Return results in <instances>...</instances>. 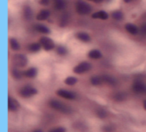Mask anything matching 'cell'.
I'll return each mask as SVG.
<instances>
[{
    "mask_svg": "<svg viewBox=\"0 0 146 132\" xmlns=\"http://www.w3.org/2000/svg\"><path fill=\"white\" fill-rule=\"evenodd\" d=\"M49 105H50L51 108H53L54 110L56 111H59L61 113H64V114H70L72 112L71 108L69 106H67L66 104L62 103V102L58 101V100H55V99H51L49 101Z\"/></svg>",
    "mask_w": 146,
    "mask_h": 132,
    "instance_id": "6da1fadb",
    "label": "cell"
},
{
    "mask_svg": "<svg viewBox=\"0 0 146 132\" xmlns=\"http://www.w3.org/2000/svg\"><path fill=\"white\" fill-rule=\"evenodd\" d=\"M132 90L136 94L146 95V83L142 80L136 79L132 84Z\"/></svg>",
    "mask_w": 146,
    "mask_h": 132,
    "instance_id": "7a4b0ae2",
    "label": "cell"
},
{
    "mask_svg": "<svg viewBox=\"0 0 146 132\" xmlns=\"http://www.w3.org/2000/svg\"><path fill=\"white\" fill-rule=\"evenodd\" d=\"M12 63L15 67H17V68L25 67L27 65V63H28V59L23 54H16L13 56Z\"/></svg>",
    "mask_w": 146,
    "mask_h": 132,
    "instance_id": "3957f363",
    "label": "cell"
},
{
    "mask_svg": "<svg viewBox=\"0 0 146 132\" xmlns=\"http://www.w3.org/2000/svg\"><path fill=\"white\" fill-rule=\"evenodd\" d=\"M37 93H38V91H37L36 88L32 87V86H30V85L24 86V87L21 88L20 91H19L20 96L23 98H30V97H32V96L36 95Z\"/></svg>",
    "mask_w": 146,
    "mask_h": 132,
    "instance_id": "277c9868",
    "label": "cell"
},
{
    "mask_svg": "<svg viewBox=\"0 0 146 132\" xmlns=\"http://www.w3.org/2000/svg\"><path fill=\"white\" fill-rule=\"evenodd\" d=\"M39 43H40L42 48L45 51H51L55 48L54 41L51 38H49V37H41L40 40H39Z\"/></svg>",
    "mask_w": 146,
    "mask_h": 132,
    "instance_id": "5b68a950",
    "label": "cell"
},
{
    "mask_svg": "<svg viewBox=\"0 0 146 132\" xmlns=\"http://www.w3.org/2000/svg\"><path fill=\"white\" fill-rule=\"evenodd\" d=\"M91 69V64L89 62H81L79 64H77L75 67L73 68V72L76 74H83L85 72H88L89 70Z\"/></svg>",
    "mask_w": 146,
    "mask_h": 132,
    "instance_id": "8992f818",
    "label": "cell"
},
{
    "mask_svg": "<svg viewBox=\"0 0 146 132\" xmlns=\"http://www.w3.org/2000/svg\"><path fill=\"white\" fill-rule=\"evenodd\" d=\"M56 94L61 98H64V99H68V100H75L77 95H76L75 92L70 91V90H66V89H58L56 91Z\"/></svg>",
    "mask_w": 146,
    "mask_h": 132,
    "instance_id": "52a82bcc",
    "label": "cell"
},
{
    "mask_svg": "<svg viewBox=\"0 0 146 132\" xmlns=\"http://www.w3.org/2000/svg\"><path fill=\"white\" fill-rule=\"evenodd\" d=\"M76 10L79 14L81 15H86L88 13H90L91 11V6L88 5L87 3L83 2V1H77L76 2Z\"/></svg>",
    "mask_w": 146,
    "mask_h": 132,
    "instance_id": "ba28073f",
    "label": "cell"
},
{
    "mask_svg": "<svg viewBox=\"0 0 146 132\" xmlns=\"http://www.w3.org/2000/svg\"><path fill=\"white\" fill-rule=\"evenodd\" d=\"M7 107H8L9 111L15 112L20 108V104L16 99H14L11 96H8V98H7Z\"/></svg>",
    "mask_w": 146,
    "mask_h": 132,
    "instance_id": "9c48e42d",
    "label": "cell"
},
{
    "mask_svg": "<svg viewBox=\"0 0 146 132\" xmlns=\"http://www.w3.org/2000/svg\"><path fill=\"white\" fill-rule=\"evenodd\" d=\"M112 98H113V100L116 102H123L127 99V93H125V92H123V91L116 92V93L112 96Z\"/></svg>",
    "mask_w": 146,
    "mask_h": 132,
    "instance_id": "30bf717a",
    "label": "cell"
},
{
    "mask_svg": "<svg viewBox=\"0 0 146 132\" xmlns=\"http://www.w3.org/2000/svg\"><path fill=\"white\" fill-rule=\"evenodd\" d=\"M125 29L126 31H128V33H130L132 35H136L139 33V28L136 25L132 24V23H127L125 25Z\"/></svg>",
    "mask_w": 146,
    "mask_h": 132,
    "instance_id": "8fae6325",
    "label": "cell"
},
{
    "mask_svg": "<svg viewBox=\"0 0 146 132\" xmlns=\"http://www.w3.org/2000/svg\"><path fill=\"white\" fill-rule=\"evenodd\" d=\"M37 73H38V71H37V69L35 67H30L28 68L27 70H25L24 72H23V75L25 76V77L27 78H34L36 77Z\"/></svg>",
    "mask_w": 146,
    "mask_h": 132,
    "instance_id": "7c38bea8",
    "label": "cell"
},
{
    "mask_svg": "<svg viewBox=\"0 0 146 132\" xmlns=\"http://www.w3.org/2000/svg\"><path fill=\"white\" fill-rule=\"evenodd\" d=\"M108 17H109V15L105 11H98V12H95L92 14V18L100 19V20H107Z\"/></svg>",
    "mask_w": 146,
    "mask_h": 132,
    "instance_id": "4fadbf2b",
    "label": "cell"
},
{
    "mask_svg": "<svg viewBox=\"0 0 146 132\" xmlns=\"http://www.w3.org/2000/svg\"><path fill=\"white\" fill-rule=\"evenodd\" d=\"M75 36L78 40L82 41V42H89V41L91 40L89 34L86 33V32H78V33H76Z\"/></svg>",
    "mask_w": 146,
    "mask_h": 132,
    "instance_id": "5bb4252c",
    "label": "cell"
},
{
    "mask_svg": "<svg viewBox=\"0 0 146 132\" xmlns=\"http://www.w3.org/2000/svg\"><path fill=\"white\" fill-rule=\"evenodd\" d=\"M88 57H89L90 59H96V60H97V59L101 58L102 54L97 49H92V50H90L89 52H88Z\"/></svg>",
    "mask_w": 146,
    "mask_h": 132,
    "instance_id": "9a60e30c",
    "label": "cell"
},
{
    "mask_svg": "<svg viewBox=\"0 0 146 132\" xmlns=\"http://www.w3.org/2000/svg\"><path fill=\"white\" fill-rule=\"evenodd\" d=\"M102 79H103V83L108 84L110 86H114L116 84V79L110 75H103L102 76Z\"/></svg>",
    "mask_w": 146,
    "mask_h": 132,
    "instance_id": "2e32d148",
    "label": "cell"
},
{
    "mask_svg": "<svg viewBox=\"0 0 146 132\" xmlns=\"http://www.w3.org/2000/svg\"><path fill=\"white\" fill-rule=\"evenodd\" d=\"M95 114L98 118H100V119H105L108 115L106 109H104V108H102V107L97 108V109L95 110Z\"/></svg>",
    "mask_w": 146,
    "mask_h": 132,
    "instance_id": "e0dca14e",
    "label": "cell"
},
{
    "mask_svg": "<svg viewBox=\"0 0 146 132\" xmlns=\"http://www.w3.org/2000/svg\"><path fill=\"white\" fill-rule=\"evenodd\" d=\"M90 83L93 86H100L103 83L102 76H92V77L90 78Z\"/></svg>",
    "mask_w": 146,
    "mask_h": 132,
    "instance_id": "ac0fdd59",
    "label": "cell"
},
{
    "mask_svg": "<svg viewBox=\"0 0 146 132\" xmlns=\"http://www.w3.org/2000/svg\"><path fill=\"white\" fill-rule=\"evenodd\" d=\"M49 15H50V12H49L48 10H41L40 12L37 14L36 19L37 20H40V21H44L48 18Z\"/></svg>",
    "mask_w": 146,
    "mask_h": 132,
    "instance_id": "d6986e66",
    "label": "cell"
},
{
    "mask_svg": "<svg viewBox=\"0 0 146 132\" xmlns=\"http://www.w3.org/2000/svg\"><path fill=\"white\" fill-rule=\"evenodd\" d=\"M66 6L65 0H54V7L56 10H63Z\"/></svg>",
    "mask_w": 146,
    "mask_h": 132,
    "instance_id": "ffe728a7",
    "label": "cell"
},
{
    "mask_svg": "<svg viewBox=\"0 0 146 132\" xmlns=\"http://www.w3.org/2000/svg\"><path fill=\"white\" fill-rule=\"evenodd\" d=\"M32 9L29 6H24V8H23V16H24V18L26 20H30L31 17H32Z\"/></svg>",
    "mask_w": 146,
    "mask_h": 132,
    "instance_id": "44dd1931",
    "label": "cell"
},
{
    "mask_svg": "<svg viewBox=\"0 0 146 132\" xmlns=\"http://www.w3.org/2000/svg\"><path fill=\"white\" fill-rule=\"evenodd\" d=\"M9 45H10L11 49L14 51H18L20 49V44L15 38H10L9 39Z\"/></svg>",
    "mask_w": 146,
    "mask_h": 132,
    "instance_id": "7402d4cb",
    "label": "cell"
},
{
    "mask_svg": "<svg viewBox=\"0 0 146 132\" xmlns=\"http://www.w3.org/2000/svg\"><path fill=\"white\" fill-rule=\"evenodd\" d=\"M41 47L42 46H41L40 43H31L28 46V50L30 51V52L36 53V52H38V51H40Z\"/></svg>",
    "mask_w": 146,
    "mask_h": 132,
    "instance_id": "603a6c76",
    "label": "cell"
},
{
    "mask_svg": "<svg viewBox=\"0 0 146 132\" xmlns=\"http://www.w3.org/2000/svg\"><path fill=\"white\" fill-rule=\"evenodd\" d=\"M11 75L13 76V78H14V79H17V80L21 79V78H22V76H24V75H23V72L19 71L17 67L13 68V69L11 70Z\"/></svg>",
    "mask_w": 146,
    "mask_h": 132,
    "instance_id": "cb8c5ba5",
    "label": "cell"
},
{
    "mask_svg": "<svg viewBox=\"0 0 146 132\" xmlns=\"http://www.w3.org/2000/svg\"><path fill=\"white\" fill-rule=\"evenodd\" d=\"M35 29H36V31L42 33V34H49L50 33V29L47 28L44 25H35Z\"/></svg>",
    "mask_w": 146,
    "mask_h": 132,
    "instance_id": "d4e9b609",
    "label": "cell"
},
{
    "mask_svg": "<svg viewBox=\"0 0 146 132\" xmlns=\"http://www.w3.org/2000/svg\"><path fill=\"white\" fill-rule=\"evenodd\" d=\"M77 81H78L77 78L74 77V76H68V77L64 80V83L66 84V85L73 86V85H75V84L77 83Z\"/></svg>",
    "mask_w": 146,
    "mask_h": 132,
    "instance_id": "484cf974",
    "label": "cell"
},
{
    "mask_svg": "<svg viewBox=\"0 0 146 132\" xmlns=\"http://www.w3.org/2000/svg\"><path fill=\"white\" fill-rule=\"evenodd\" d=\"M56 53L58 55H61V56H64V55H66L67 54V49H66V47H64V46H62V45H59V46H57L56 47Z\"/></svg>",
    "mask_w": 146,
    "mask_h": 132,
    "instance_id": "4316f807",
    "label": "cell"
},
{
    "mask_svg": "<svg viewBox=\"0 0 146 132\" xmlns=\"http://www.w3.org/2000/svg\"><path fill=\"white\" fill-rule=\"evenodd\" d=\"M111 16H112V18L115 19V20H122V19H123V13L120 10H116L111 13Z\"/></svg>",
    "mask_w": 146,
    "mask_h": 132,
    "instance_id": "83f0119b",
    "label": "cell"
},
{
    "mask_svg": "<svg viewBox=\"0 0 146 132\" xmlns=\"http://www.w3.org/2000/svg\"><path fill=\"white\" fill-rule=\"evenodd\" d=\"M102 132H114L115 131V126L112 125V124H108V125H105L101 128Z\"/></svg>",
    "mask_w": 146,
    "mask_h": 132,
    "instance_id": "f1b7e54d",
    "label": "cell"
},
{
    "mask_svg": "<svg viewBox=\"0 0 146 132\" xmlns=\"http://www.w3.org/2000/svg\"><path fill=\"white\" fill-rule=\"evenodd\" d=\"M48 132H66V128H65V127H61V126H59V127L51 128V129L49 130Z\"/></svg>",
    "mask_w": 146,
    "mask_h": 132,
    "instance_id": "f546056e",
    "label": "cell"
},
{
    "mask_svg": "<svg viewBox=\"0 0 146 132\" xmlns=\"http://www.w3.org/2000/svg\"><path fill=\"white\" fill-rule=\"evenodd\" d=\"M139 32L141 33L142 35H146V23L141 25V27L139 28Z\"/></svg>",
    "mask_w": 146,
    "mask_h": 132,
    "instance_id": "4dcf8cb0",
    "label": "cell"
},
{
    "mask_svg": "<svg viewBox=\"0 0 146 132\" xmlns=\"http://www.w3.org/2000/svg\"><path fill=\"white\" fill-rule=\"evenodd\" d=\"M39 2H40V4L43 5V6H46V5L49 4V0H40Z\"/></svg>",
    "mask_w": 146,
    "mask_h": 132,
    "instance_id": "1f68e13d",
    "label": "cell"
},
{
    "mask_svg": "<svg viewBox=\"0 0 146 132\" xmlns=\"http://www.w3.org/2000/svg\"><path fill=\"white\" fill-rule=\"evenodd\" d=\"M32 132H44L42 129H35V130H33Z\"/></svg>",
    "mask_w": 146,
    "mask_h": 132,
    "instance_id": "d6a6232c",
    "label": "cell"
},
{
    "mask_svg": "<svg viewBox=\"0 0 146 132\" xmlns=\"http://www.w3.org/2000/svg\"><path fill=\"white\" fill-rule=\"evenodd\" d=\"M143 108H144V110H146V99L143 101Z\"/></svg>",
    "mask_w": 146,
    "mask_h": 132,
    "instance_id": "836d02e7",
    "label": "cell"
},
{
    "mask_svg": "<svg viewBox=\"0 0 146 132\" xmlns=\"http://www.w3.org/2000/svg\"><path fill=\"white\" fill-rule=\"evenodd\" d=\"M90 1H94V2H100L102 0H90Z\"/></svg>",
    "mask_w": 146,
    "mask_h": 132,
    "instance_id": "e575fe53",
    "label": "cell"
},
{
    "mask_svg": "<svg viewBox=\"0 0 146 132\" xmlns=\"http://www.w3.org/2000/svg\"><path fill=\"white\" fill-rule=\"evenodd\" d=\"M124 1H125L126 3H130L132 1V0H124Z\"/></svg>",
    "mask_w": 146,
    "mask_h": 132,
    "instance_id": "d590c367",
    "label": "cell"
}]
</instances>
